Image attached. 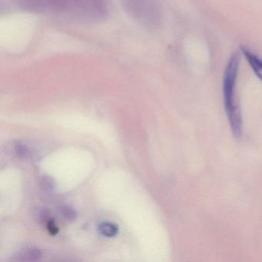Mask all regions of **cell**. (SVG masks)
<instances>
[{"label": "cell", "mask_w": 262, "mask_h": 262, "mask_svg": "<svg viewBox=\"0 0 262 262\" xmlns=\"http://www.w3.org/2000/svg\"><path fill=\"white\" fill-rule=\"evenodd\" d=\"M240 54L234 53L225 69L223 77V97L225 110L233 134L242 135V119L237 97V81L240 67Z\"/></svg>", "instance_id": "cell-1"}, {"label": "cell", "mask_w": 262, "mask_h": 262, "mask_svg": "<svg viewBox=\"0 0 262 262\" xmlns=\"http://www.w3.org/2000/svg\"><path fill=\"white\" fill-rule=\"evenodd\" d=\"M125 10L143 26H154L159 19L156 0H123Z\"/></svg>", "instance_id": "cell-2"}, {"label": "cell", "mask_w": 262, "mask_h": 262, "mask_svg": "<svg viewBox=\"0 0 262 262\" xmlns=\"http://www.w3.org/2000/svg\"><path fill=\"white\" fill-rule=\"evenodd\" d=\"M242 52L253 73L262 81V58L259 57L257 55L254 54L253 52L245 47H242Z\"/></svg>", "instance_id": "cell-3"}, {"label": "cell", "mask_w": 262, "mask_h": 262, "mask_svg": "<svg viewBox=\"0 0 262 262\" xmlns=\"http://www.w3.org/2000/svg\"><path fill=\"white\" fill-rule=\"evenodd\" d=\"M99 231L104 236L112 237L118 234L119 228L117 225L111 222H102L99 225Z\"/></svg>", "instance_id": "cell-4"}, {"label": "cell", "mask_w": 262, "mask_h": 262, "mask_svg": "<svg viewBox=\"0 0 262 262\" xmlns=\"http://www.w3.org/2000/svg\"><path fill=\"white\" fill-rule=\"evenodd\" d=\"M23 260H36L41 257V251L38 248H27L21 251L20 255Z\"/></svg>", "instance_id": "cell-5"}, {"label": "cell", "mask_w": 262, "mask_h": 262, "mask_svg": "<svg viewBox=\"0 0 262 262\" xmlns=\"http://www.w3.org/2000/svg\"><path fill=\"white\" fill-rule=\"evenodd\" d=\"M62 214L67 220L73 221L76 219V212L74 209L69 206H63L62 208Z\"/></svg>", "instance_id": "cell-6"}, {"label": "cell", "mask_w": 262, "mask_h": 262, "mask_svg": "<svg viewBox=\"0 0 262 262\" xmlns=\"http://www.w3.org/2000/svg\"><path fill=\"white\" fill-rule=\"evenodd\" d=\"M15 151H16L18 156L21 158L27 157L29 154L28 148L24 144L20 143V142H17L15 145Z\"/></svg>", "instance_id": "cell-7"}, {"label": "cell", "mask_w": 262, "mask_h": 262, "mask_svg": "<svg viewBox=\"0 0 262 262\" xmlns=\"http://www.w3.org/2000/svg\"><path fill=\"white\" fill-rule=\"evenodd\" d=\"M47 228H48L49 232L52 234H56L59 231L57 226L53 221H48L47 222Z\"/></svg>", "instance_id": "cell-8"}]
</instances>
